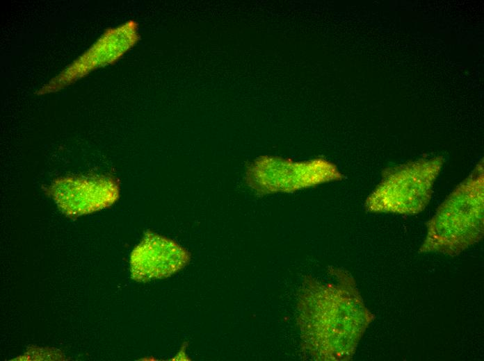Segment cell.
I'll list each match as a JSON object with an SVG mask.
<instances>
[{
	"instance_id": "cell-1",
	"label": "cell",
	"mask_w": 484,
	"mask_h": 361,
	"mask_svg": "<svg viewBox=\"0 0 484 361\" xmlns=\"http://www.w3.org/2000/svg\"><path fill=\"white\" fill-rule=\"evenodd\" d=\"M332 270L336 283L306 276L296 304L301 347L314 360H350L372 320L353 278Z\"/></svg>"
},
{
	"instance_id": "cell-2",
	"label": "cell",
	"mask_w": 484,
	"mask_h": 361,
	"mask_svg": "<svg viewBox=\"0 0 484 361\" xmlns=\"http://www.w3.org/2000/svg\"><path fill=\"white\" fill-rule=\"evenodd\" d=\"M483 161L477 163L440 205L428 224L421 252L455 255L483 235Z\"/></svg>"
},
{
	"instance_id": "cell-3",
	"label": "cell",
	"mask_w": 484,
	"mask_h": 361,
	"mask_svg": "<svg viewBox=\"0 0 484 361\" xmlns=\"http://www.w3.org/2000/svg\"><path fill=\"white\" fill-rule=\"evenodd\" d=\"M444 165L442 156L421 158L385 169L366 200L371 212L416 215L429 203Z\"/></svg>"
},
{
	"instance_id": "cell-4",
	"label": "cell",
	"mask_w": 484,
	"mask_h": 361,
	"mask_svg": "<svg viewBox=\"0 0 484 361\" xmlns=\"http://www.w3.org/2000/svg\"><path fill=\"white\" fill-rule=\"evenodd\" d=\"M342 178L337 166L323 159L297 162L262 156L254 160L246 171L247 183L261 194L292 192Z\"/></svg>"
},
{
	"instance_id": "cell-5",
	"label": "cell",
	"mask_w": 484,
	"mask_h": 361,
	"mask_svg": "<svg viewBox=\"0 0 484 361\" xmlns=\"http://www.w3.org/2000/svg\"><path fill=\"white\" fill-rule=\"evenodd\" d=\"M138 40V26L134 20L108 28L86 51L44 85L38 94L55 92L97 69L115 63L134 47Z\"/></svg>"
},
{
	"instance_id": "cell-6",
	"label": "cell",
	"mask_w": 484,
	"mask_h": 361,
	"mask_svg": "<svg viewBox=\"0 0 484 361\" xmlns=\"http://www.w3.org/2000/svg\"><path fill=\"white\" fill-rule=\"evenodd\" d=\"M47 194L70 217L89 214L113 205L119 198L120 185L106 176H67L53 180Z\"/></svg>"
},
{
	"instance_id": "cell-7",
	"label": "cell",
	"mask_w": 484,
	"mask_h": 361,
	"mask_svg": "<svg viewBox=\"0 0 484 361\" xmlns=\"http://www.w3.org/2000/svg\"><path fill=\"white\" fill-rule=\"evenodd\" d=\"M188 251L164 236L147 232L130 255L131 278L140 282L163 278L184 267Z\"/></svg>"
}]
</instances>
